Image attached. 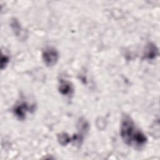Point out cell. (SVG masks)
Listing matches in <instances>:
<instances>
[{"mask_svg":"<svg viewBox=\"0 0 160 160\" xmlns=\"http://www.w3.org/2000/svg\"><path fill=\"white\" fill-rule=\"evenodd\" d=\"M42 58L44 64L51 67L56 64L59 59V53L58 51L52 47L46 48L42 53Z\"/></svg>","mask_w":160,"mask_h":160,"instance_id":"7a4b0ae2","label":"cell"},{"mask_svg":"<svg viewBox=\"0 0 160 160\" xmlns=\"http://www.w3.org/2000/svg\"><path fill=\"white\" fill-rule=\"evenodd\" d=\"M59 91L64 96H69L73 92V86L69 81L61 79L59 81Z\"/></svg>","mask_w":160,"mask_h":160,"instance_id":"277c9868","label":"cell"},{"mask_svg":"<svg viewBox=\"0 0 160 160\" xmlns=\"http://www.w3.org/2000/svg\"><path fill=\"white\" fill-rule=\"evenodd\" d=\"M32 106H29L25 102H22L17 104L14 108V114L20 120H23L26 118L28 112L33 110Z\"/></svg>","mask_w":160,"mask_h":160,"instance_id":"3957f363","label":"cell"},{"mask_svg":"<svg viewBox=\"0 0 160 160\" xmlns=\"http://www.w3.org/2000/svg\"><path fill=\"white\" fill-rule=\"evenodd\" d=\"M71 138L66 133H62L58 135V141L59 143L62 146L68 144L71 142Z\"/></svg>","mask_w":160,"mask_h":160,"instance_id":"8992f818","label":"cell"},{"mask_svg":"<svg viewBox=\"0 0 160 160\" xmlns=\"http://www.w3.org/2000/svg\"><path fill=\"white\" fill-rule=\"evenodd\" d=\"M158 55V49L157 48V47L152 43L149 44L146 48V51L144 55V58L148 59H152L155 58Z\"/></svg>","mask_w":160,"mask_h":160,"instance_id":"5b68a950","label":"cell"},{"mask_svg":"<svg viewBox=\"0 0 160 160\" xmlns=\"http://www.w3.org/2000/svg\"><path fill=\"white\" fill-rule=\"evenodd\" d=\"M9 62V58L8 56L4 55L2 53L1 54V68L2 69H4V67L6 66L8 63Z\"/></svg>","mask_w":160,"mask_h":160,"instance_id":"ba28073f","label":"cell"},{"mask_svg":"<svg viewBox=\"0 0 160 160\" xmlns=\"http://www.w3.org/2000/svg\"><path fill=\"white\" fill-rule=\"evenodd\" d=\"M120 134L125 144L136 148L142 147L148 141L145 134L136 126L133 120L128 115H124L122 118Z\"/></svg>","mask_w":160,"mask_h":160,"instance_id":"6da1fadb","label":"cell"},{"mask_svg":"<svg viewBox=\"0 0 160 160\" xmlns=\"http://www.w3.org/2000/svg\"><path fill=\"white\" fill-rule=\"evenodd\" d=\"M11 26L16 36H20L21 34V27L17 19H14L12 21Z\"/></svg>","mask_w":160,"mask_h":160,"instance_id":"52a82bcc","label":"cell"}]
</instances>
